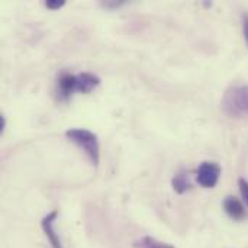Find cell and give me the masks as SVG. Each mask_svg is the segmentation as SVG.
<instances>
[{"instance_id":"6da1fadb","label":"cell","mask_w":248,"mask_h":248,"mask_svg":"<svg viewBox=\"0 0 248 248\" xmlns=\"http://www.w3.org/2000/svg\"><path fill=\"white\" fill-rule=\"evenodd\" d=\"M222 109L232 118L248 116V86L230 89L222 100Z\"/></svg>"},{"instance_id":"7a4b0ae2","label":"cell","mask_w":248,"mask_h":248,"mask_svg":"<svg viewBox=\"0 0 248 248\" xmlns=\"http://www.w3.org/2000/svg\"><path fill=\"white\" fill-rule=\"evenodd\" d=\"M65 137L71 142L78 145L89 155L92 163L94 166H97V163H99V141H97L96 134H93L89 129L74 128V129H68L65 132Z\"/></svg>"},{"instance_id":"3957f363","label":"cell","mask_w":248,"mask_h":248,"mask_svg":"<svg viewBox=\"0 0 248 248\" xmlns=\"http://www.w3.org/2000/svg\"><path fill=\"white\" fill-rule=\"evenodd\" d=\"M221 174V169L217 163H203L198 169V182L201 186L211 189L215 187Z\"/></svg>"},{"instance_id":"277c9868","label":"cell","mask_w":248,"mask_h":248,"mask_svg":"<svg viewBox=\"0 0 248 248\" xmlns=\"http://www.w3.org/2000/svg\"><path fill=\"white\" fill-rule=\"evenodd\" d=\"M100 83V78L92 73H81L76 76V92H80L83 94L90 93L94 87H97Z\"/></svg>"},{"instance_id":"5b68a950","label":"cell","mask_w":248,"mask_h":248,"mask_svg":"<svg viewBox=\"0 0 248 248\" xmlns=\"http://www.w3.org/2000/svg\"><path fill=\"white\" fill-rule=\"evenodd\" d=\"M224 209L225 212L235 221H241L246 218V209L243 206V203L237 199V198H232V196H228L225 201H224Z\"/></svg>"},{"instance_id":"8992f818","label":"cell","mask_w":248,"mask_h":248,"mask_svg":"<svg viewBox=\"0 0 248 248\" xmlns=\"http://www.w3.org/2000/svg\"><path fill=\"white\" fill-rule=\"evenodd\" d=\"M76 92V76L62 73L58 78V93L60 97L67 99Z\"/></svg>"},{"instance_id":"52a82bcc","label":"cell","mask_w":248,"mask_h":248,"mask_svg":"<svg viewBox=\"0 0 248 248\" xmlns=\"http://www.w3.org/2000/svg\"><path fill=\"white\" fill-rule=\"evenodd\" d=\"M55 218H57V211L51 212V214L42 221V228H44V231H45V234H46V237H48V240H49L52 248H62L61 247V243H60L58 235H57L55 231H54V219H55Z\"/></svg>"},{"instance_id":"ba28073f","label":"cell","mask_w":248,"mask_h":248,"mask_svg":"<svg viewBox=\"0 0 248 248\" xmlns=\"http://www.w3.org/2000/svg\"><path fill=\"white\" fill-rule=\"evenodd\" d=\"M190 182H189V176L186 173H179L177 176H174L173 179V187L177 193H185L186 190L190 189Z\"/></svg>"},{"instance_id":"9c48e42d","label":"cell","mask_w":248,"mask_h":248,"mask_svg":"<svg viewBox=\"0 0 248 248\" xmlns=\"http://www.w3.org/2000/svg\"><path fill=\"white\" fill-rule=\"evenodd\" d=\"M137 247L138 248H174L170 244H164V243H160L151 237H145L142 238L140 243H137Z\"/></svg>"},{"instance_id":"30bf717a","label":"cell","mask_w":248,"mask_h":248,"mask_svg":"<svg viewBox=\"0 0 248 248\" xmlns=\"http://www.w3.org/2000/svg\"><path fill=\"white\" fill-rule=\"evenodd\" d=\"M238 185H240L241 196H243L244 202L247 203V206H248V182L246 180V179H240V180H238Z\"/></svg>"},{"instance_id":"8fae6325","label":"cell","mask_w":248,"mask_h":248,"mask_svg":"<svg viewBox=\"0 0 248 248\" xmlns=\"http://www.w3.org/2000/svg\"><path fill=\"white\" fill-rule=\"evenodd\" d=\"M45 4H46V7H48V9H52V10H55V9H60V7H62V6L65 4V1H64V0H48Z\"/></svg>"},{"instance_id":"7c38bea8","label":"cell","mask_w":248,"mask_h":248,"mask_svg":"<svg viewBox=\"0 0 248 248\" xmlns=\"http://www.w3.org/2000/svg\"><path fill=\"white\" fill-rule=\"evenodd\" d=\"M243 31H244V38L248 44V15L243 16Z\"/></svg>"}]
</instances>
